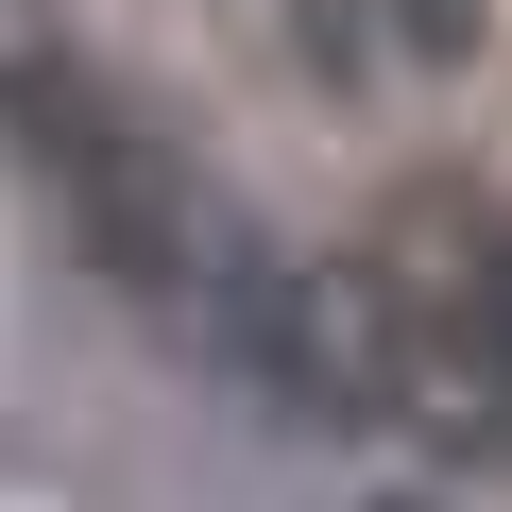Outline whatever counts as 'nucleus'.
Segmentation results:
<instances>
[{
  "mask_svg": "<svg viewBox=\"0 0 512 512\" xmlns=\"http://www.w3.org/2000/svg\"><path fill=\"white\" fill-rule=\"evenodd\" d=\"M69 154V205H86V256L103 274H188V239H205V205H188V171L154 154V137H120V120H86V137H52Z\"/></svg>",
  "mask_w": 512,
  "mask_h": 512,
  "instance_id": "f257e3e1",
  "label": "nucleus"
},
{
  "mask_svg": "<svg viewBox=\"0 0 512 512\" xmlns=\"http://www.w3.org/2000/svg\"><path fill=\"white\" fill-rule=\"evenodd\" d=\"M393 18H410V52H444V69H461V52L495 35V0H393Z\"/></svg>",
  "mask_w": 512,
  "mask_h": 512,
  "instance_id": "f03ea898",
  "label": "nucleus"
},
{
  "mask_svg": "<svg viewBox=\"0 0 512 512\" xmlns=\"http://www.w3.org/2000/svg\"><path fill=\"white\" fill-rule=\"evenodd\" d=\"M376 512H444V495H376Z\"/></svg>",
  "mask_w": 512,
  "mask_h": 512,
  "instance_id": "7ed1b4c3",
  "label": "nucleus"
}]
</instances>
